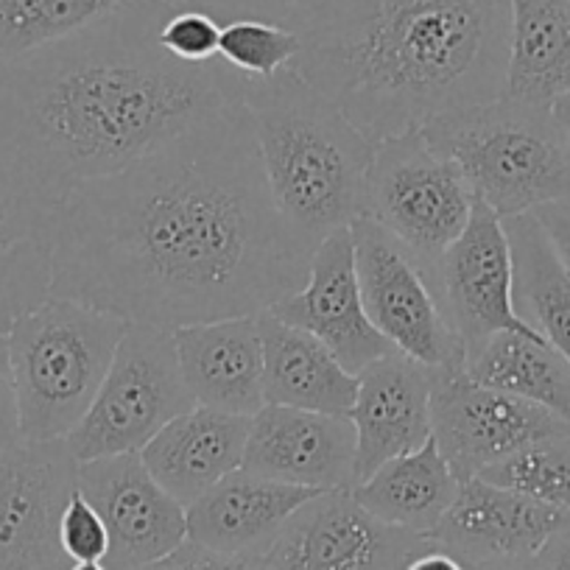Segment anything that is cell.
<instances>
[{
  "label": "cell",
  "mask_w": 570,
  "mask_h": 570,
  "mask_svg": "<svg viewBox=\"0 0 570 570\" xmlns=\"http://www.w3.org/2000/svg\"><path fill=\"white\" fill-rule=\"evenodd\" d=\"M299 51H303V40L285 23L238 18L222 26L218 59L246 81H268L292 70Z\"/></svg>",
  "instance_id": "f1b7e54d"
},
{
  "label": "cell",
  "mask_w": 570,
  "mask_h": 570,
  "mask_svg": "<svg viewBox=\"0 0 570 570\" xmlns=\"http://www.w3.org/2000/svg\"><path fill=\"white\" fill-rule=\"evenodd\" d=\"M320 490L238 468L188 507V540L238 557H263L283 525Z\"/></svg>",
  "instance_id": "44dd1931"
},
{
  "label": "cell",
  "mask_w": 570,
  "mask_h": 570,
  "mask_svg": "<svg viewBox=\"0 0 570 570\" xmlns=\"http://www.w3.org/2000/svg\"><path fill=\"white\" fill-rule=\"evenodd\" d=\"M76 487L107 523L112 570L149 564L188 540V507L149 473L140 453L81 462Z\"/></svg>",
  "instance_id": "5bb4252c"
},
{
  "label": "cell",
  "mask_w": 570,
  "mask_h": 570,
  "mask_svg": "<svg viewBox=\"0 0 570 570\" xmlns=\"http://www.w3.org/2000/svg\"><path fill=\"white\" fill-rule=\"evenodd\" d=\"M537 570H570V518L534 553Z\"/></svg>",
  "instance_id": "74e56055"
},
{
  "label": "cell",
  "mask_w": 570,
  "mask_h": 570,
  "mask_svg": "<svg viewBox=\"0 0 570 570\" xmlns=\"http://www.w3.org/2000/svg\"><path fill=\"white\" fill-rule=\"evenodd\" d=\"M246 436L249 416L194 405L160 428L140 459L179 503L190 507L224 475L244 468Z\"/></svg>",
  "instance_id": "7402d4cb"
},
{
  "label": "cell",
  "mask_w": 570,
  "mask_h": 570,
  "mask_svg": "<svg viewBox=\"0 0 570 570\" xmlns=\"http://www.w3.org/2000/svg\"><path fill=\"white\" fill-rule=\"evenodd\" d=\"M468 562V559H464ZM470 570H537L534 557H512V559H487V562H468Z\"/></svg>",
  "instance_id": "f35d334b"
},
{
  "label": "cell",
  "mask_w": 570,
  "mask_h": 570,
  "mask_svg": "<svg viewBox=\"0 0 570 570\" xmlns=\"http://www.w3.org/2000/svg\"><path fill=\"white\" fill-rule=\"evenodd\" d=\"M464 370L481 386L529 400L570 422V361L540 333H495L464 361Z\"/></svg>",
  "instance_id": "4316f807"
},
{
  "label": "cell",
  "mask_w": 570,
  "mask_h": 570,
  "mask_svg": "<svg viewBox=\"0 0 570 570\" xmlns=\"http://www.w3.org/2000/svg\"><path fill=\"white\" fill-rule=\"evenodd\" d=\"M135 0H0V68L112 18Z\"/></svg>",
  "instance_id": "83f0119b"
},
{
  "label": "cell",
  "mask_w": 570,
  "mask_h": 570,
  "mask_svg": "<svg viewBox=\"0 0 570 570\" xmlns=\"http://www.w3.org/2000/svg\"><path fill=\"white\" fill-rule=\"evenodd\" d=\"M166 0H135L112 18L0 68V140L62 205L207 115L244 101V76L213 59L163 51Z\"/></svg>",
  "instance_id": "7a4b0ae2"
},
{
  "label": "cell",
  "mask_w": 570,
  "mask_h": 570,
  "mask_svg": "<svg viewBox=\"0 0 570 570\" xmlns=\"http://www.w3.org/2000/svg\"><path fill=\"white\" fill-rule=\"evenodd\" d=\"M194 405L179 370L174 331L129 325L96 400L65 442L79 464L140 453L160 428Z\"/></svg>",
  "instance_id": "ba28073f"
},
{
  "label": "cell",
  "mask_w": 570,
  "mask_h": 570,
  "mask_svg": "<svg viewBox=\"0 0 570 570\" xmlns=\"http://www.w3.org/2000/svg\"><path fill=\"white\" fill-rule=\"evenodd\" d=\"M431 428L436 448L462 484L523 448L562 434L570 422L529 400L481 386L464 364H453L434 370Z\"/></svg>",
  "instance_id": "30bf717a"
},
{
  "label": "cell",
  "mask_w": 570,
  "mask_h": 570,
  "mask_svg": "<svg viewBox=\"0 0 570 570\" xmlns=\"http://www.w3.org/2000/svg\"><path fill=\"white\" fill-rule=\"evenodd\" d=\"M434 370L403 353H389L358 372L350 420L355 428V475L364 481L389 459L414 453L434 436Z\"/></svg>",
  "instance_id": "ac0fdd59"
},
{
  "label": "cell",
  "mask_w": 570,
  "mask_h": 570,
  "mask_svg": "<svg viewBox=\"0 0 570 570\" xmlns=\"http://www.w3.org/2000/svg\"><path fill=\"white\" fill-rule=\"evenodd\" d=\"M551 112H553V118H557L559 129H562L564 140H568V146H570V92L568 96L559 98V101L551 104Z\"/></svg>",
  "instance_id": "ab89813d"
},
{
  "label": "cell",
  "mask_w": 570,
  "mask_h": 570,
  "mask_svg": "<svg viewBox=\"0 0 570 570\" xmlns=\"http://www.w3.org/2000/svg\"><path fill=\"white\" fill-rule=\"evenodd\" d=\"M166 3L202 9V12L213 14L222 26L238 18L274 20V23L288 26L297 12V0H166Z\"/></svg>",
  "instance_id": "836d02e7"
},
{
  "label": "cell",
  "mask_w": 570,
  "mask_h": 570,
  "mask_svg": "<svg viewBox=\"0 0 570 570\" xmlns=\"http://www.w3.org/2000/svg\"><path fill=\"white\" fill-rule=\"evenodd\" d=\"M509 0H297L294 70L372 142L501 98Z\"/></svg>",
  "instance_id": "3957f363"
},
{
  "label": "cell",
  "mask_w": 570,
  "mask_h": 570,
  "mask_svg": "<svg viewBox=\"0 0 570 570\" xmlns=\"http://www.w3.org/2000/svg\"><path fill=\"white\" fill-rule=\"evenodd\" d=\"M422 131L501 218L570 196V146L551 107L501 96L431 120Z\"/></svg>",
  "instance_id": "5b68a950"
},
{
  "label": "cell",
  "mask_w": 570,
  "mask_h": 570,
  "mask_svg": "<svg viewBox=\"0 0 570 570\" xmlns=\"http://www.w3.org/2000/svg\"><path fill=\"white\" fill-rule=\"evenodd\" d=\"M436 299L464 347V361L501 331L534 333L512 303V249L503 218L475 199L464 233L442 255Z\"/></svg>",
  "instance_id": "4fadbf2b"
},
{
  "label": "cell",
  "mask_w": 570,
  "mask_h": 570,
  "mask_svg": "<svg viewBox=\"0 0 570 570\" xmlns=\"http://www.w3.org/2000/svg\"><path fill=\"white\" fill-rule=\"evenodd\" d=\"M59 540L70 562H107L109 557V531L98 509L76 492L65 507L59 520Z\"/></svg>",
  "instance_id": "1f68e13d"
},
{
  "label": "cell",
  "mask_w": 570,
  "mask_h": 570,
  "mask_svg": "<svg viewBox=\"0 0 570 570\" xmlns=\"http://www.w3.org/2000/svg\"><path fill=\"white\" fill-rule=\"evenodd\" d=\"M509 12L501 96L551 107L570 92V0H509Z\"/></svg>",
  "instance_id": "cb8c5ba5"
},
{
  "label": "cell",
  "mask_w": 570,
  "mask_h": 570,
  "mask_svg": "<svg viewBox=\"0 0 570 570\" xmlns=\"http://www.w3.org/2000/svg\"><path fill=\"white\" fill-rule=\"evenodd\" d=\"M68 570H112L107 562H73Z\"/></svg>",
  "instance_id": "60d3db41"
},
{
  "label": "cell",
  "mask_w": 570,
  "mask_h": 570,
  "mask_svg": "<svg viewBox=\"0 0 570 570\" xmlns=\"http://www.w3.org/2000/svg\"><path fill=\"white\" fill-rule=\"evenodd\" d=\"M459 479L436 448L434 436L414 453L386 464L353 487V495L370 514L394 529L431 537L451 509Z\"/></svg>",
  "instance_id": "d4e9b609"
},
{
  "label": "cell",
  "mask_w": 570,
  "mask_h": 570,
  "mask_svg": "<svg viewBox=\"0 0 570 570\" xmlns=\"http://www.w3.org/2000/svg\"><path fill=\"white\" fill-rule=\"evenodd\" d=\"M481 479L570 512V428L492 464Z\"/></svg>",
  "instance_id": "f546056e"
},
{
  "label": "cell",
  "mask_w": 570,
  "mask_h": 570,
  "mask_svg": "<svg viewBox=\"0 0 570 570\" xmlns=\"http://www.w3.org/2000/svg\"><path fill=\"white\" fill-rule=\"evenodd\" d=\"M263 338V386L266 403L350 416L358 392V375L303 327L277 320L272 311L257 314Z\"/></svg>",
  "instance_id": "603a6c76"
},
{
  "label": "cell",
  "mask_w": 570,
  "mask_h": 570,
  "mask_svg": "<svg viewBox=\"0 0 570 570\" xmlns=\"http://www.w3.org/2000/svg\"><path fill=\"white\" fill-rule=\"evenodd\" d=\"M434 537L381 523L353 490L311 498L263 553L266 570H400Z\"/></svg>",
  "instance_id": "7c38bea8"
},
{
  "label": "cell",
  "mask_w": 570,
  "mask_h": 570,
  "mask_svg": "<svg viewBox=\"0 0 570 570\" xmlns=\"http://www.w3.org/2000/svg\"><path fill=\"white\" fill-rule=\"evenodd\" d=\"M520 320L570 361V274L534 213L503 218Z\"/></svg>",
  "instance_id": "484cf974"
},
{
  "label": "cell",
  "mask_w": 570,
  "mask_h": 570,
  "mask_svg": "<svg viewBox=\"0 0 570 570\" xmlns=\"http://www.w3.org/2000/svg\"><path fill=\"white\" fill-rule=\"evenodd\" d=\"M308 266L274 210L238 101L65 196L51 297L177 331L268 311L303 288Z\"/></svg>",
  "instance_id": "6da1fadb"
},
{
  "label": "cell",
  "mask_w": 570,
  "mask_h": 570,
  "mask_svg": "<svg viewBox=\"0 0 570 570\" xmlns=\"http://www.w3.org/2000/svg\"><path fill=\"white\" fill-rule=\"evenodd\" d=\"M568 518L570 512L475 475L459 484L431 537L468 562L534 557Z\"/></svg>",
  "instance_id": "d6986e66"
},
{
  "label": "cell",
  "mask_w": 570,
  "mask_h": 570,
  "mask_svg": "<svg viewBox=\"0 0 570 570\" xmlns=\"http://www.w3.org/2000/svg\"><path fill=\"white\" fill-rule=\"evenodd\" d=\"M174 347L196 405L238 416H255L266 405L257 314L183 325L174 331Z\"/></svg>",
  "instance_id": "ffe728a7"
},
{
  "label": "cell",
  "mask_w": 570,
  "mask_h": 570,
  "mask_svg": "<svg viewBox=\"0 0 570 570\" xmlns=\"http://www.w3.org/2000/svg\"><path fill=\"white\" fill-rule=\"evenodd\" d=\"M268 311L320 338L353 375L366 370L372 361L394 353L366 316L355 272L353 229L327 235L314 249L303 288L277 299Z\"/></svg>",
  "instance_id": "9a60e30c"
},
{
  "label": "cell",
  "mask_w": 570,
  "mask_h": 570,
  "mask_svg": "<svg viewBox=\"0 0 570 570\" xmlns=\"http://www.w3.org/2000/svg\"><path fill=\"white\" fill-rule=\"evenodd\" d=\"M537 222L542 224V229L551 238L553 249H557L559 261L564 263L570 274V196L568 199L551 202V205H542L534 210Z\"/></svg>",
  "instance_id": "d590c367"
},
{
  "label": "cell",
  "mask_w": 570,
  "mask_h": 570,
  "mask_svg": "<svg viewBox=\"0 0 570 570\" xmlns=\"http://www.w3.org/2000/svg\"><path fill=\"white\" fill-rule=\"evenodd\" d=\"M23 425H20L18 386H14L12 353H9V333L0 331V451L20 445Z\"/></svg>",
  "instance_id": "e575fe53"
},
{
  "label": "cell",
  "mask_w": 570,
  "mask_h": 570,
  "mask_svg": "<svg viewBox=\"0 0 570 570\" xmlns=\"http://www.w3.org/2000/svg\"><path fill=\"white\" fill-rule=\"evenodd\" d=\"M475 194L462 168L431 146L422 129L375 142L366 177V218L411 252L436 294L440 261L464 233Z\"/></svg>",
  "instance_id": "52a82bcc"
},
{
  "label": "cell",
  "mask_w": 570,
  "mask_h": 570,
  "mask_svg": "<svg viewBox=\"0 0 570 570\" xmlns=\"http://www.w3.org/2000/svg\"><path fill=\"white\" fill-rule=\"evenodd\" d=\"M218 40H222V23L202 9L168 3L160 26H157V42L163 46V51L188 65H205L218 59Z\"/></svg>",
  "instance_id": "4dcf8cb0"
},
{
  "label": "cell",
  "mask_w": 570,
  "mask_h": 570,
  "mask_svg": "<svg viewBox=\"0 0 570 570\" xmlns=\"http://www.w3.org/2000/svg\"><path fill=\"white\" fill-rule=\"evenodd\" d=\"M400 570H470V568L462 557H456V553L442 548L436 540H431L428 546H422L420 551L411 553Z\"/></svg>",
  "instance_id": "8d00e7d4"
},
{
  "label": "cell",
  "mask_w": 570,
  "mask_h": 570,
  "mask_svg": "<svg viewBox=\"0 0 570 570\" xmlns=\"http://www.w3.org/2000/svg\"><path fill=\"white\" fill-rule=\"evenodd\" d=\"M135 570H266L261 557H238V553H222L213 548L185 540L166 557Z\"/></svg>",
  "instance_id": "d6a6232c"
},
{
  "label": "cell",
  "mask_w": 570,
  "mask_h": 570,
  "mask_svg": "<svg viewBox=\"0 0 570 570\" xmlns=\"http://www.w3.org/2000/svg\"><path fill=\"white\" fill-rule=\"evenodd\" d=\"M59 202L0 140V331L51 297Z\"/></svg>",
  "instance_id": "2e32d148"
},
{
  "label": "cell",
  "mask_w": 570,
  "mask_h": 570,
  "mask_svg": "<svg viewBox=\"0 0 570 570\" xmlns=\"http://www.w3.org/2000/svg\"><path fill=\"white\" fill-rule=\"evenodd\" d=\"M68 442H20L0 451V570H68L59 520L76 492Z\"/></svg>",
  "instance_id": "8fae6325"
},
{
  "label": "cell",
  "mask_w": 570,
  "mask_h": 570,
  "mask_svg": "<svg viewBox=\"0 0 570 570\" xmlns=\"http://www.w3.org/2000/svg\"><path fill=\"white\" fill-rule=\"evenodd\" d=\"M129 322L96 305L48 297L9 327L26 442L65 440L96 400Z\"/></svg>",
  "instance_id": "8992f818"
},
{
  "label": "cell",
  "mask_w": 570,
  "mask_h": 570,
  "mask_svg": "<svg viewBox=\"0 0 570 570\" xmlns=\"http://www.w3.org/2000/svg\"><path fill=\"white\" fill-rule=\"evenodd\" d=\"M244 470L308 490H353L355 428L350 416L266 403L249 416Z\"/></svg>",
  "instance_id": "e0dca14e"
},
{
  "label": "cell",
  "mask_w": 570,
  "mask_h": 570,
  "mask_svg": "<svg viewBox=\"0 0 570 570\" xmlns=\"http://www.w3.org/2000/svg\"><path fill=\"white\" fill-rule=\"evenodd\" d=\"M268 196L303 255L366 216V177L375 142L297 70L244 79Z\"/></svg>",
  "instance_id": "277c9868"
},
{
  "label": "cell",
  "mask_w": 570,
  "mask_h": 570,
  "mask_svg": "<svg viewBox=\"0 0 570 570\" xmlns=\"http://www.w3.org/2000/svg\"><path fill=\"white\" fill-rule=\"evenodd\" d=\"M355 272L366 316L397 353L440 370L464 364V347L448 325L434 285L397 238L372 218L353 224Z\"/></svg>",
  "instance_id": "9c48e42d"
}]
</instances>
